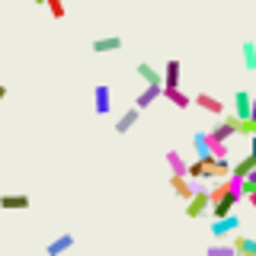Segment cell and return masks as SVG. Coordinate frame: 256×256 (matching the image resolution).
I'll return each mask as SVG.
<instances>
[{
	"mask_svg": "<svg viewBox=\"0 0 256 256\" xmlns=\"http://www.w3.org/2000/svg\"><path fill=\"white\" fill-rule=\"evenodd\" d=\"M240 198H246V196H228V198H224V202H218V205H212V221L230 218V214H234V205L240 202Z\"/></svg>",
	"mask_w": 256,
	"mask_h": 256,
	"instance_id": "cell-11",
	"label": "cell"
},
{
	"mask_svg": "<svg viewBox=\"0 0 256 256\" xmlns=\"http://www.w3.org/2000/svg\"><path fill=\"white\" fill-rule=\"evenodd\" d=\"M160 96H164V86H144V90L138 93V100H134V109L154 106V100H160Z\"/></svg>",
	"mask_w": 256,
	"mask_h": 256,
	"instance_id": "cell-14",
	"label": "cell"
},
{
	"mask_svg": "<svg viewBox=\"0 0 256 256\" xmlns=\"http://www.w3.org/2000/svg\"><path fill=\"white\" fill-rule=\"evenodd\" d=\"M212 141H218V144H228V138H234V134H240V118L234 116V112H230V116H224L218 125L212 128Z\"/></svg>",
	"mask_w": 256,
	"mask_h": 256,
	"instance_id": "cell-1",
	"label": "cell"
},
{
	"mask_svg": "<svg viewBox=\"0 0 256 256\" xmlns=\"http://www.w3.org/2000/svg\"><path fill=\"white\" fill-rule=\"evenodd\" d=\"M240 58H244V70H256V42H250V38H246L244 45H240Z\"/></svg>",
	"mask_w": 256,
	"mask_h": 256,
	"instance_id": "cell-17",
	"label": "cell"
},
{
	"mask_svg": "<svg viewBox=\"0 0 256 256\" xmlns=\"http://www.w3.org/2000/svg\"><path fill=\"white\" fill-rule=\"evenodd\" d=\"M166 166H170V176H189V164L180 150H166Z\"/></svg>",
	"mask_w": 256,
	"mask_h": 256,
	"instance_id": "cell-13",
	"label": "cell"
},
{
	"mask_svg": "<svg viewBox=\"0 0 256 256\" xmlns=\"http://www.w3.org/2000/svg\"><path fill=\"white\" fill-rule=\"evenodd\" d=\"M122 48V38L118 36H106V38H93V52L106 54V52H118Z\"/></svg>",
	"mask_w": 256,
	"mask_h": 256,
	"instance_id": "cell-19",
	"label": "cell"
},
{
	"mask_svg": "<svg viewBox=\"0 0 256 256\" xmlns=\"http://www.w3.org/2000/svg\"><path fill=\"white\" fill-rule=\"evenodd\" d=\"M250 205H253V208H256V196H250Z\"/></svg>",
	"mask_w": 256,
	"mask_h": 256,
	"instance_id": "cell-25",
	"label": "cell"
},
{
	"mask_svg": "<svg viewBox=\"0 0 256 256\" xmlns=\"http://www.w3.org/2000/svg\"><path fill=\"white\" fill-rule=\"evenodd\" d=\"M253 100H256V96L246 93V90L234 93V116L240 118V122H250V118H253Z\"/></svg>",
	"mask_w": 256,
	"mask_h": 256,
	"instance_id": "cell-3",
	"label": "cell"
},
{
	"mask_svg": "<svg viewBox=\"0 0 256 256\" xmlns=\"http://www.w3.org/2000/svg\"><path fill=\"white\" fill-rule=\"evenodd\" d=\"M196 106L205 109V112H212V116H221L224 118V102L218 100V96H212V93H198L196 96Z\"/></svg>",
	"mask_w": 256,
	"mask_h": 256,
	"instance_id": "cell-9",
	"label": "cell"
},
{
	"mask_svg": "<svg viewBox=\"0 0 256 256\" xmlns=\"http://www.w3.org/2000/svg\"><path fill=\"white\" fill-rule=\"evenodd\" d=\"M205 208H212V198H208V192H196V198L186 205V214H189V218H202Z\"/></svg>",
	"mask_w": 256,
	"mask_h": 256,
	"instance_id": "cell-12",
	"label": "cell"
},
{
	"mask_svg": "<svg viewBox=\"0 0 256 256\" xmlns=\"http://www.w3.org/2000/svg\"><path fill=\"white\" fill-rule=\"evenodd\" d=\"M4 96H6V86H4V84H0V100H4Z\"/></svg>",
	"mask_w": 256,
	"mask_h": 256,
	"instance_id": "cell-23",
	"label": "cell"
},
{
	"mask_svg": "<svg viewBox=\"0 0 256 256\" xmlns=\"http://www.w3.org/2000/svg\"><path fill=\"white\" fill-rule=\"evenodd\" d=\"M32 202H29V196L26 192H13V196H0V208L4 212H26Z\"/></svg>",
	"mask_w": 256,
	"mask_h": 256,
	"instance_id": "cell-7",
	"label": "cell"
},
{
	"mask_svg": "<svg viewBox=\"0 0 256 256\" xmlns=\"http://www.w3.org/2000/svg\"><path fill=\"white\" fill-rule=\"evenodd\" d=\"M170 189L176 192V196L182 198V202H192V198H196V186H192V180L189 176H170Z\"/></svg>",
	"mask_w": 256,
	"mask_h": 256,
	"instance_id": "cell-5",
	"label": "cell"
},
{
	"mask_svg": "<svg viewBox=\"0 0 256 256\" xmlns=\"http://www.w3.org/2000/svg\"><path fill=\"white\" fill-rule=\"evenodd\" d=\"M205 256H237V250H234V244L228 240V244H212L205 250Z\"/></svg>",
	"mask_w": 256,
	"mask_h": 256,
	"instance_id": "cell-21",
	"label": "cell"
},
{
	"mask_svg": "<svg viewBox=\"0 0 256 256\" xmlns=\"http://www.w3.org/2000/svg\"><path fill=\"white\" fill-rule=\"evenodd\" d=\"M93 112L96 116H109L112 112V90L106 84H96V90H93Z\"/></svg>",
	"mask_w": 256,
	"mask_h": 256,
	"instance_id": "cell-4",
	"label": "cell"
},
{
	"mask_svg": "<svg viewBox=\"0 0 256 256\" xmlns=\"http://www.w3.org/2000/svg\"><path fill=\"white\" fill-rule=\"evenodd\" d=\"M192 148H196L198 160L214 157V141H212V134H208V132H196V134H192Z\"/></svg>",
	"mask_w": 256,
	"mask_h": 256,
	"instance_id": "cell-6",
	"label": "cell"
},
{
	"mask_svg": "<svg viewBox=\"0 0 256 256\" xmlns=\"http://www.w3.org/2000/svg\"><path fill=\"white\" fill-rule=\"evenodd\" d=\"M234 230H240V218H237V214L221 218V221H212V237H214V244H228V240H234V237H237Z\"/></svg>",
	"mask_w": 256,
	"mask_h": 256,
	"instance_id": "cell-2",
	"label": "cell"
},
{
	"mask_svg": "<svg viewBox=\"0 0 256 256\" xmlns=\"http://www.w3.org/2000/svg\"><path fill=\"white\" fill-rule=\"evenodd\" d=\"M138 77L144 80V86H164V74H160V70L154 68V64H148V61H141L138 68Z\"/></svg>",
	"mask_w": 256,
	"mask_h": 256,
	"instance_id": "cell-8",
	"label": "cell"
},
{
	"mask_svg": "<svg viewBox=\"0 0 256 256\" xmlns=\"http://www.w3.org/2000/svg\"><path fill=\"white\" fill-rule=\"evenodd\" d=\"M70 246H74V234H68V230H64V234H58L52 244L45 246V253H48V256H64Z\"/></svg>",
	"mask_w": 256,
	"mask_h": 256,
	"instance_id": "cell-10",
	"label": "cell"
},
{
	"mask_svg": "<svg viewBox=\"0 0 256 256\" xmlns=\"http://www.w3.org/2000/svg\"><path fill=\"white\" fill-rule=\"evenodd\" d=\"M253 122H256V100H253Z\"/></svg>",
	"mask_w": 256,
	"mask_h": 256,
	"instance_id": "cell-24",
	"label": "cell"
},
{
	"mask_svg": "<svg viewBox=\"0 0 256 256\" xmlns=\"http://www.w3.org/2000/svg\"><path fill=\"white\" fill-rule=\"evenodd\" d=\"M164 96H166V100H170V102H173V106H176V109H189V106H192V102H196V100H189V96H186V93H182V90H164Z\"/></svg>",
	"mask_w": 256,
	"mask_h": 256,
	"instance_id": "cell-20",
	"label": "cell"
},
{
	"mask_svg": "<svg viewBox=\"0 0 256 256\" xmlns=\"http://www.w3.org/2000/svg\"><path fill=\"white\" fill-rule=\"evenodd\" d=\"M141 118V109H125L122 116H118V122H116V134H128V128H134V122Z\"/></svg>",
	"mask_w": 256,
	"mask_h": 256,
	"instance_id": "cell-15",
	"label": "cell"
},
{
	"mask_svg": "<svg viewBox=\"0 0 256 256\" xmlns=\"http://www.w3.org/2000/svg\"><path fill=\"white\" fill-rule=\"evenodd\" d=\"M164 90H180V61H166V68H164Z\"/></svg>",
	"mask_w": 256,
	"mask_h": 256,
	"instance_id": "cell-16",
	"label": "cell"
},
{
	"mask_svg": "<svg viewBox=\"0 0 256 256\" xmlns=\"http://www.w3.org/2000/svg\"><path fill=\"white\" fill-rule=\"evenodd\" d=\"M48 13H52L54 20H64V13H68V10H64L61 0H48Z\"/></svg>",
	"mask_w": 256,
	"mask_h": 256,
	"instance_id": "cell-22",
	"label": "cell"
},
{
	"mask_svg": "<svg viewBox=\"0 0 256 256\" xmlns=\"http://www.w3.org/2000/svg\"><path fill=\"white\" fill-rule=\"evenodd\" d=\"M234 250H237V256H256V240L253 237H244V234H237L234 240Z\"/></svg>",
	"mask_w": 256,
	"mask_h": 256,
	"instance_id": "cell-18",
	"label": "cell"
}]
</instances>
